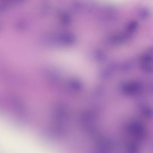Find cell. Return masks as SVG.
Listing matches in <instances>:
<instances>
[{
  "label": "cell",
  "mask_w": 153,
  "mask_h": 153,
  "mask_svg": "<svg viewBox=\"0 0 153 153\" xmlns=\"http://www.w3.org/2000/svg\"><path fill=\"white\" fill-rule=\"evenodd\" d=\"M138 25V23L137 21H134L132 22L129 26V30L132 32L133 31L134 32L137 28Z\"/></svg>",
  "instance_id": "obj_2"
},
{
  "label": "cell",
  "mask_w": 153,
  "mask_h": 153,
  "mask_svg": "<svg viewBox=\"0 0 153 153\" xmlns=\"http://www.w3.org/2000/svg\"><path fill=\"white\" fill-rule=\"evenodd\" d=\"M138 16L142 20H146L149 18L150 16V11L148 8L143 7L138 11Z\"/></svg>",
  "instance_id": "obj_1"
}]
</instances>
